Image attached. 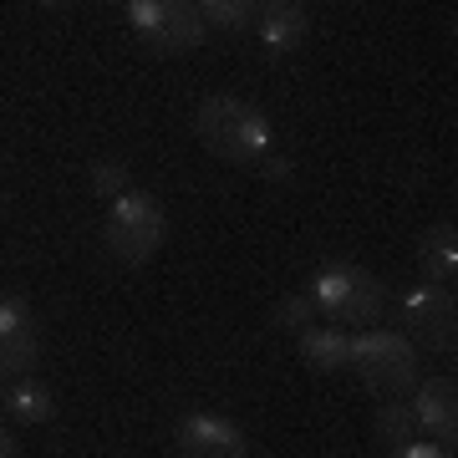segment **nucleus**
I'll return each instance as SVG.
<instances>
[{
	"label": "nucleus",
	"mask_w": 458,
	"mask_h": 458,
	"mask_svg": "<svg viewBox=\"0 0 458 458\" xmlns=\"http://www.w3.org/2000/svg\"><path fill=\"white\" fill-rule=\"evenodd\" d=\"M194 132L204 153H214L219 164H260L276 143V128H270L265 107L250 98H234V92H209L199 102Z\"/></svg>",
	"instance_id": "f257e3e1"
},
{
	"label": "nucleus",
	"mask_w": 458,
	"mask_h": 458,
	"mask_svg": "<svg viewBox=\"0 0 458 458\" xmlns=\"http://www.w3.org/2000/svg\"><path fill=\"white\" fill-rule=\"evenodd\" d=\"M168 219L164 204L148 189H123L117 199H107V219H102V245L123 270H143L158 250H164Z\"/></svg>",
	"instance_id": "f03ea898"
},
{
	"label": "nucleus",
	"mask_w": 458,
	"mask_h": 458,
	"mask_svg": "<svg viewBox=\"0 0 458 458\" xmlns=\"http://www.w3.org/2000/svg\"><path fill=\"white\" fill-rule=\"evenodd\" d=\"M418 346H412L408 331H393V327H361L352 331V361L346 367H357V377L367 382V393L377 397H408L418 387Z\"/></svg>",
	"instance_id": "7ed1b4c3"
},
{
	"label": "nucleus",
	"mask_w": 458,
	"mask_h": 458,
	"mask_svg": "<svg viewBox=\"0 0 458 458\" xmlns=\"http://www.w3.org/2000/svg\"><path fill=\"white\" fill-rule=\"evenodd\" d=\"M311 301L316 311L327 316L331 327H377L382 321V311H387V285L372 276V270H361V265L352 260H331L321 265L311 276Z\"/></svg>",
	"instance_id": "20e7f679"
},
{
	"label": "nucleus",
	"mask_w": 458,
	"mask_h": 458,
	"mask_svg": "<svg viewBox=\"0 0 458 458\" xmlns=\"http://www.w3.org/2000/svg\"><path fill=\"white\" fill-rule=\"evenodd\" d=\"M123 11H128L132 36L148 51L179 56V51L204 47V16H199L194 0H128Z\"/></svg>",
	"instance_id": "39448f33"
},
{
	"label": "nucleus",
	"mask_w": 458,
	"mask_h": 458,
	"mask_svg": "<svg viewBox=\"0 0 458 458\" xmlns=\"http://www.w3.org/2000/svg\"><path fill=\"white\" fill-rule=\"evenodd\" d=\"M403 311V327H408L412 346L418 352H454L458 342V301H454V285H433V280H418L412 291H403L397 301Z\"/></svg>",
	"instance_id": "423d86ee"
},
{
	"label": "nucleus",
	"mask_w": 458,
	"mask_h": 458,
	"mask_svg": "<svg viewBox=\"0 0 458 458\" xmlns=\"http://www.w3.org/2000/svg\"><path fill=\"white\" fill-rule=\"evenodd\" d=\"M174 454L183 458H245L250 438L245 428L225 412H183L174 428Z\"/></svg>",
	"instance_id": "0eeeda50"
},
{
	"label": "nucleus",
	"mask_w": 458,
	"mask_h": 458,
	"mask_svg": "<svg viewBox=\"0 0 458 458\" xmlns=\"http://www.w3.org/2000/svg\"><path fill=\"white\" fill-rule=\"evenodd\" d=\"M408 408L418 418V433L438 438L443 448L458 454V387H454V377H418V387L408 393Z\"/></svg>",
	"instance_id": "6e6552de"
},
{
	"label": "nucleus",
	"mask_w": 458,
	"mask_h": 458,
	"mask_svg": "<svg viewBox=\"0 0 458 458\" xmlns=\"http://www.w3.org/2000/svg\"><path fill=\"white\" fill-rule=\"evenodd\" d=\"M36 357H41V327H36L31 301L0 295V377L36 367Z\"/></svg>",
	"instance_id": "1a4fd4ad"
},
{
	"label": "nucleus",
	"mask_w": 458,
	"mask_h": 458,
	"mask_svg": "<svg viewBox=\"0 0 458 458\" xmlns=\"http://www.w3.org/2000/svg\"><path fill=\"white\" fill-rule=\"evenodd\" d=\"M250 26L260 36L265 56H291V51H301L306 36H311V16H306L301 0H260Z\"/></svg>",
	"instance_id": "9d476101"
},
{
	"label": "nucleus",
	"mask_w": 458,
	"mask_h": 458,
	"mask_svg": "<svg viewBox=\"0 0 458 458\" xmlns=\"http://www.w3.org/2000/svg\"><path fill=\"white\" fill-rule=\"evenodd\" d=\"M418 276L433 280V285H454L458 280V229L454 219H438L418 234Z\"/></svg>",
	"instance_id": "9b49d317"
},
{
	"label": "nucleus",
	"mask_w": 458,
	"mask_h": 458,
	"mask_svg": "<svg viewBox=\"0 0 458 458\" xmlns=\"http://www.w3.org/2000/svg\"><path fill=\"white\" fill-rule=\"evenodd\" d=\"M295 346H301V361L321 377L346 372V361H352V331L346 327H321V321H311V327L295 336Z\"/></svg>",
	"instance_id": "f8f14e48"
},
{
	"label": "nucleus",
	"mask_w": 458,
	"mask_h": 458,
	"mask_svg": "<svg viewBox=\"0 0 458 458\" xmlns=\"http://www.w3.org/2000/svg\"><path fill=\"white\" fill-rule=\"evenodd\" d=\"M372 438L382 443L393 458L418 438V418H412L408 397H382V408H377V418H372Z\"/></svg>",
	"instance_id": "ddd939ff"
},
{
	"label": "nucleus",
	"mask_w": 458,
	"mask_h": 458,
	"mask_svg": "<svg viewBox=\"0 0 458 458\" xmlns=\"http://www.w3.org/2000/svg\"><path fill=\"white\" fill-rule=\"evenodd\" d=\"M5 412L16 423H51L56 418V393L47 382H36V377H21V382L5 387Z\"/></svg>",
	"instance_id": "4468645a"
},
{
	"label": "nucleus",
	"mask_w": 458,
	"mask_h": 458,
	"mask_svg": "<svg viewBox=\"0 0 458 458\" xmlns=\"http://www.w3.org/2000/svg\"><path fill=\"white\" fill-rule=\"evenodd\" d=\"M311 321H321V311H316L311 291L280 295L276 306H270V327H276V331H285V336H301V331L311 327Z\"/></svg>",
	"instance_id": "2eb2a0df"
},
{
	"label": "nucleus",
	"mask_w": 458,
	"mask_h": 458,
	"mask_svg": "<svg viewBox=\"0 0 458 458\" xmlns=\"http://www.w3.org/2000/svg\"><path fill=\"white\" fill-rule=\"evenodd\" d=\"M194 5H199V16H204V26L240 31V26L255 21V5H260V0H194Z\"/></svg>",
	"instance_id": "dca6fc26"
},
{
	"label": "nucleus",
	"mask_w": 458,
	"mask_h": 458,
	"mask_svg": "<svg viewBox=\"0 0 458 458\" xmlns=\"http://www.w3.org/2000/svg\"><path fill=\"white\" fill-rule=\"evenodd\" d=\"M123 189H132L128 164H123V158H98V164H92V194L107 204V199H117Z\"/></svg>",
	"instance_id": "f3484780"
},
{
	"label": "nucleus",
	"mask_w": 458,
	"mask_h": 458,
	"mask_svg": "<svg viewBox=\"0 0 458 458\" xmlns=\"http://www.w3.org/2000/svg\"><path fill=\"white\" fill-rule=\"evenodd\" d=\"M397 458H454V448H443L438 438H428V433H418V438H412V443H408V448H403Z\"/></svg>",
	"instance_id": "a211bd4d"
},
{
	"label": "nucleus",
	"mask_w": 458,
	"mask_h": 458,
	"mask_svg": "<svg viewBox=\"0 0 458 458\" xmlns=\"http://www.w3.org/2000/svg\"><path fill=\"white\" fill-rule=\"evenodd\" d=\"M260 164H265V179H285V183H291V164H285V158H280V153H265V158H260Z\"/></svg>",
	"instance_id": "6ab92c4d"
},
{
	"label": "nucleus",
	"mask_w": 458,
	"mask_h": 458,
	"mask_svg": "<svg viewBox=\"0 0 458 458\" xmlns=\"http://www.w3.org/2000/svg\"><path fill=\"white\" fill-rule=\"evenodd\" d=\"M21 454V443H16V433H11V428L0 423V458H16Z\"/></svg>",
	"instance_id": "aec40b11"
},
{
	"label": "nucleus",
	"mask_w": 458,
	"mask_h": 458,
	"mask_svg": "<svg viewBox=\"0 0 458 458\" xmlns=\"http://www.w3.org/2000/svg\"><path fill=\"white\" fill-rule=\"evenodd\" d=\"M41 5H47V11H66V5H72V0H41Z\"/></svg>",
	"instance_id": "412c9836"
},
{
	"label": "nucleus",
	"mask_w": 458,
	"mask_h": 458,
	"mask_svg": "<svg viewBox=\"0 0 458 458\" xmlns=\"http://www.w3.org/2000/svg\"><path fill=\"white\" fill-rule=\"evenodd\" d=\"M102 5H128V0H102Z\"/></svg>",
	"instance_id": "4be33fe9"
},
{
	"label": "nucleus",
	"mask_w": 458,
	"mask_h": 458,
	"mask_svg": "<svg viewBox=\"0 0 458 458\" xmlns=\"http://www.w3.org/2000/svg\"><path fill=\"white\" fill-rule=\"evenodd\" d=\"M0 408H5V382H0Z\"/></svg>",
	"instance_id": "5701e85b"
}]
</instances>
